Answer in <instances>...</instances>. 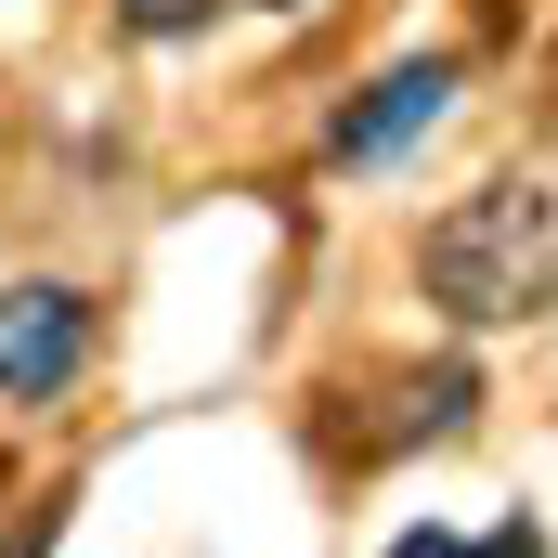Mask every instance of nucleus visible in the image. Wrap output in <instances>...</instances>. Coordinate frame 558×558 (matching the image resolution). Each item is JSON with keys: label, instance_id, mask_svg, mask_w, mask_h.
<instances>
[{"label": "nucleus", "instance_id": "7ed1b4c3", "mask_svg": "<svg viewBox=\"0 0 558 558\" xmlns=\"http://www.w3.org/2000/svg\"><path fill=\"white\" fill-rule=\"evenodd\" d=\"M441 105H454V65H441V52H428V65H390L364 105H338V156L377 169V156H403V143L441 131Z\"/></svg>", "mask_w": 558, "mask_h": 558}, {"label": "nucleus", "instance_id": "39448f33", "mask_svg": "<svg viewBox=\"0 0 558 558\" xmlns=\"http://www.w3.org/2000/svg\"><path fill=\"white\" fill-rule=\"evenodd\" d=\"M468 558H546V546H533V520H507L494 546H468Z\"/></svg>", "mask_w": 558, "mask_h": 558}, {"label": "nucleus", "instance_id": "f03ea898", "mask_svg": "<svg viewBox=\"0 0 558 558\" xmlns=\"http://www.w3.org/2000/svg\"><path fill=\"white\" fill-rule=\"evenodd\" d=\"M92 364V299L78 286H13L0 299V403H52Z\"/></svg>", "mask_w": 558, "mask_h": 558}, {"label": "nucleus", "instance_id": "1a4fd4ad", "mask_svg": "<svg viewBox=\"0 0 558 558\" xmlns=\"http://www.w3.org/2000/svg\"><path fill=\"white\" fill-rule=\"evenodd\" d=\"M274 13H286V0H274Z\"/></svg>", "mask_w": 558, "mask_h": 558}, {"label": "nucleus", "instance_id": "f257e3e1", "mask_svg": "<svg viewBox=\"0 0 558 558\" xmlns=\"http://www.w3.org/2000/svg\"><path fill=\"white\" fill-rule=\"evenodd\" d=\"M416 286L454 325H533V312H558V182H533V169L468 182L416 234Z\"/></svg>", "mask_w": 558, "mask_h": 558}, {"label": "nucleus", "instance_id": "423d86ee", "mask_svg": "<svg viewBox=\"0 0 558 558\" xmlns=\"http://www.w3.org/2000/svg\"><path fill=\"white\" fill-rule=\"evenodd\" d=\"M390 558H468V546H454V533H403Z\"/></svg>", "mask_w": 558, "mask_h": 558}, {"label": "nucleus", "instance_id": "6e6552de", "mask_svg": "<svg viewBox=\"0 0 558 558\" xmlns=\"http://www.w3.org/2000/svg\"><path fill=\"white\" fill-rule=\"evenodd\" d=\"M0 494H13V454H0Z\"/></svg>", "mask_w": 558, "mask_h": 558}, {"label": "nucleus", "instance_id": "20e7f679", "mask_svg": "<svg viewBox=\"0 0 558 558\" xmlns=\"http://www.w3.org/2000/svg\"><path fill=\"white\" fill-rule=\"evenodd\" d=\"M118 13H131L143 39H169V26H195V13H208V0H118Z\"/></svg>", "mask_w": 558, "mask_h": 558}, {"label": "nucleus", "instance_id": "0eeeda50", "mask_svg": "<svg viewBox=\"0 0 558 558\" xmlns=\"http://www.w3.org/2000/svg\"><path fill=\"white\" fill-rule=\"evenodd\" d=\"M39 546H52V520H26V533H13V558H39Z\"/></svg>", "mask_w": 558, "mask_h": 558}]
</instances>
